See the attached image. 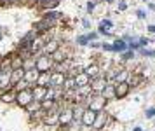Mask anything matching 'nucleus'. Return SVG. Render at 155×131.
<instances>
[{
	"mask_svg": "<svg viewBox=\"0 0 155 131\" xmlns=\"http://www.w3.org/2000/svg\"><path fill=\"white\" fill-rule=\"evenodd\" d=\"M37 84H38V86H44V88H49V86H51V72L40 74L38 79H37Z\"/></svg>",
	"mask_w": 155,
	"mask_h": 131,
	"instance_id": "obj_25",
	"label": "nucleus"
},
{
	"mask_svg": "<svg viewBox=\"0 0 155 131\" xmlns=\"http://www.w3.org/2000/svg\"><path fill=\"white\" fill-rule=\"evenodd\" d=\"M61 46H59V40L58 39H51V40H47L45 42V46H44V53L45 54H52L56 49H59Z\"/></svg>",
	"mask_w": 155,
	"mask_h": 131,
	"instance_id": "obj_19",
	"label": "nucleus"
},
{
	"mask_svg": "<svg viewBox=\"0 0 155 131\" xmlns=\"http://www.w3.org/2000/svg\"><path fill=\"white\" fill-rule=\"evenodd\" d=\"M96 114H98V112H94L92 109H84V110H82V116H80L82 124L87 126V128H92V123H94V119H96Z\"/></svg>",
	"mask_w": 155,
	"mask_h": 131,
	"instance_id": "obj_9",
	"label": "nucleus"
},
{
	"mask_svg": "<svg viewBox=\"0 0 155 131\" xmlns=\"http://www.w3.org/2000/svg\"><path fill=\"white\" fill-rule=\"evenodd\" d=\"M75 117V109L73 107H63V102H59V130H65L70 123H72V119Z\"/></svg>",
	"mask_w": 155,
	"mask_h": 131,
	"instance_id": "obj_2",
	"label": "nucleus"
},
{
	"mask_svg": "<svg viewBox=\"0 0 155 131\" xmlns=\"http://www.w3.org/2000/svg\"><path fill=\"white\" fill-rule=\"evenodd\" d=\"M56 23L58 21H51V19H40V21H37L35 25H33V30L40 35V33H45V32H49V30H52L54 26H56Z\"/></svg>",
	"mask_w": 155,
	"mask_h": 131,
	"instance_id": "obj_6",
	"label": "nucleus"
},
{
	"mask_svg": "<svg viewBox=\"0 0 155 131\" xmlns=\"http://www.w3.org/2000/svg\"><path fill=\"white\" fill-rule=\"evenodd\" d=\"M65 79H66V74H63V72H56V70L51 72V86H54V88H63Z\"/></svg>",
	"mask_w": 155,
	"mask_h": 131,
	"instance_id": "obj_11",
	"label": "nucleus"
},
{
	"mask_svg": "<svg viewBox=\"0 0 155 131\" xmlns=\"http://www.w3.org/2000/svg\"><path fill=\"white\" fill-rule=\"evenodd\" d=\"M112 46H113V53H120V54L129 49V46H127V42H126L124 39H117Z\"/></svg>",
	"mask_w": 155,
	"mask_h": 131,
	"instance_id": "obj_23",
	"label": "nucleus"
},
{
	"mask_svg": "<svg viewBox=\"0 0 155 131\" xmlns=\"http://www.w3.org/2000/svg\"><path fill=\"white\" fill-rule=\"evenodd\" d=\"M106 2H113V0H106Z\"/></svg>",
	"mask_w": 155,
	"mask_h": 131,
	"instance_id": "obj_55",
	"label": "nucleus"
},
{
	"mask_svg": "<svg viewBox=\"0 0 155 131\" xmlns=\"http://www.w3.org/2000/svg\"><path fill=\"white\" fill-rule=\"evenodd\" d=\"M101 25H103V26H105V28H108V30H110V28H112V26H113V23H112V21H110V19H103V21H101Z\"/></svg>",
	"mask_w": 155,
	"mask_h": 131,
	"instance_id": "obj_41",
	"label": "nucleus"
},
{
	"mask_svg": "<svg viewBox=\"0 0 155 131\" xmlns=\"http://www.w3.org/2000/svg\"><path fill=\"white\" fill-rule=\"evenodd\" d=\"M101 49H103V51H112V53H113V46H112V44H106V42L101 44Z\"/></svg>",
	"mask_w": 155,
	"mask_h": 131,
	"instance_id": "obj_42",
	"label": "nucleus"
},
{
	"mask_svg": "<svg viewBox=\"0 0 155 131\" xmlns=\"http://www.w3.org/2000/svg\"><path fill=\"white\" fill-rule=\"evenodd\" d=\"M42 18L44 19H51V21H59V19H63L65 16H63V12H59V11H44V14H42Z\"/></svg>",
	"mask_w": 155,
	"mask_h": 131,
	"instance_id": "obj_22",
	"label": "nucleus"
},
{
	"mask_svg": "<svg viewBox=\"0 0 155 131\" xmlns=\"http://www.w3.org/2000/svg\"><path fill=\"white\" fill-rule=\"evenodd\" d=\"M75 88H77L75 79H73V77H70V75H66L65 84H63V91H72V89H75Z\"/></svg>",
	"mask_w": 155,
	"mask_h": 131,
	"instance_id": "obj_31",
	"label": "nucleus"
},
{
	"mask_svg": "<svg viewBox=\"0 0 155 131\" xmlns=\"http://www.w3.org/2000/svg\"><path fill=\"white\" fill-rule=\"evenodd\" d=\"M89 47H91V49H99V47H101V44H99V42H96V40H92V42H89Z\"/></svg>",
	"mask_w": 155,
	"mask_h": 131,
	"instance_id": "obj_43",
	"label": "nucleus"
},
{
	"mask_svg": "<svg viewBox=\"0 0 155 131\" xmlns=\"http://www.w3.org/2000/svg\"><path fill=\"white\" fill-rule=\"evenodd\" d=\"M117 72H119V68H110L108 72H106V81H113L115 79V75H117Z\"/></svg>",
	"mask_w": 155,
	"mask_h": 131,
	"instance_id": "obj_35",
	"label": "nucleus"
},
{
	"mask_svg": "<svg viewBox=\"0 0 155 131\" xmlns=\"http://www.w3.org/2000/svg\"><path fill=\"white\" fill-rule=\"evenodd\" d=\"M101 95H103L106 100H112V98H115V86H113V84H106V88L101 91Z\"/></svg>",
	"mask_w": 155,
	"mask_h": 131,
	"instance_id": "obj_28",
	"label": "nucleus"
},
{
	"mask_svg": "<svg viewBox=\"0 0 155 131\" xmlns=\"http://www.w3.org/2000/svg\"><path fill=\"white\" fill-rule=\"evenodd\" d=\"M87 35V39H89V42H92V40H96L99 35H98V32H91V33H85Z\"/></svg>",
	"mask_w": 155,
	"mask_h": 131,
	"instance_id": "obj_39",
	"label": "nucleus"
},
{
	"mask_svg": "<svg viewBox=\"0 0 155 131\" xmlns=\"http://www.w3.org/2000/svg\"><path fill=\"white\" fill-rule=\"evenodd\" d=\"M152 56H155V51H152Z\"/></svg>",
	"mask_w": 155,
	"mask_h": 131,
	"instance_id": "obj_53",
	"label": "nucleus"
},
{
	"mask_svg": "<svg viewBox=\"0 0 155 131\" xmlns=\"http://www.w3.org/2000/svg\"><path fill=\"white\" fill-rule=\"evenodd\" d=\"M35 68H37L40 74H45V72H52V68H54V61H52L51 54L40 53V54L37 56V61H35Z\"/></svg>",
	"mask_w": 155,
	"mask_h": 131,
	"instance_id": "obj_3",
	"label": "nucleus"
},
{
	"mask_svg": "<svg viewBox=\"0 0 155 131\" xmlns=\"http://www.w3.org/2000/svg\"><path fill=\"white\" fill-rule=\"evenodd\" d=\"M108 103V100L101 95V93H91L89 96H85V105L87 109H92L94 112L103 110V107Z\"/></svg>",
	"mask_w": 155,
	"mask_h": 131,
	"instance_id": "obj_1",
	"label": "nucleus"
},
{
	"mask_svg": "<svg viewBox=\"0 0 155 131\" xmlns=\"http://www.w3.org/2000/svg\"><path fill=\"white\" fill-rule=\"evenodd\" d=\"M129 89H131V86L127 84V81L115 84V98H126L129 95Z\"/></svg>",
	"mask_w": 155,
	"mask_h": 131,
	"instance_id": "obj_13",
	"label": "nucleus"
},
{
	"mask_svg": "<svg viewBox=\"0 0 155 131\" xmlns=\"http://www.w3.org/2000/svg\"><path fill=\"white\" fill-rule=\"evenodd\" d=\"M5 2H7V0H5Z\"/></svg>",
	"mask_w": 155,
	"mask_h": 131,
	"instance_id": "obj_56",
	"label": "nucleus"
},
{
	"mask_svg": "<svg viewBox=\"0 0 155 131\" xmlns=\"http://www.w3.org/2000/svg\"><path fill=\"white\" fill-rule=\"evenodd\" d=\"M147 44H148V39H145V37H143V39H140V46H141V47H145Z\"/></svg>",
	"mask_w": 155,
	"mask_h": 131,
	"instance_id": "obj_46",
	"label": "nucleus"
},
{
	"mask_svg": "<svg viewBox=\"0 0 155 131\" xmlns=\"http://www.w3.org/2000/svg\"><path fill=\"white\" fill-rule=\"evenodd\" d=\"M148 32H152V33H155V25H148Z\"/></svg>",
	"mask_w": 155,
	"mask_h": 131,
	"instance_id": "obj_50",
	"label": "nucleus"
},
{
	"mask_svg": "<svg viewBox=\"0 0 155 131\" xmlns=\"http://www.w3.org/2000/svg\"><path fill=\"white\" fill-rule=\"evenodd\" d=\"M138 18H140V19H145V18H147L145 11H138Z\"/></svg>",
	"mask_w": 155,
	"mask_h": 131,
	"instance_id": "obj_48",
	"label": "nucleus"
},
{
	"mask_svg": "<svg viewBox=\"0 0 155 131\" xmlns=\"http://www.w3.org/2000/svg\"><path fill=\"white\" fill-rule=\"evenodd\" d=\"M51 58H52V61H54V63H61V61H65V60L68 58V54H66V49H65V47H59V49H56V51L51 54Z\"/></svg>",
	"mask_w": 155,
	"mask_h": 131,
	"instance_id": "obj_20",
	"label": "nucleus"
},
{
	"mask_svg": "<svg viewBox=\"0 0 155 131\" xmlns=\"http://www.w3.org/2000/svg\"><path fill=\"white\" fill-rule=\"evenodd\" d=\"M45 91H47V88H44V86H38V84H33V88H31L33 100H38V102H42V100L45 98Z\"/></svg>",
	"mask_w": 155,
	"mask_h": 131,
	"instance_id": "obj_18",
	"label": "nucleus"
},
{
	"mask_svg": "<svg viewBox=\"0 0 155 131\" xmlns=\"http://www.w3.org/2000/svg\"><path fill=\"white\" fill-rule=\"evenodd\" d=\"M133 131H143V130H141L140 126H136V128H134V130H133Z\"/></svg>",
	"mask_w": 155,
	"mask_h": 131,
	"instance_id": "obj_51",
	"label": "nucleus"
},
{
	"mask_svg": "<svg viewBox=\"0 0 155 131\" xmlns=\"http://www.w3.org/2000/svg\"><path fill=\"white\" fill-rule=\"evenodd\" d=\"M44 46H45V39L42 35H37L35 40L31 42V47H30V54L33 56H38L40 53H44Z\"/></svg>",
	"mask_w": 155,
	"mask_h": 131,
	"instance_id": "obj_8",
	"label": "nucleus"
},
{
	"mask_svg": "<svg viewBox=\"0 0 155 131\" xmlns=\"http://www.w3.org/2000/svg\"><path fill=\"white\" fill-rule=\"evenodd\" d=\"M131 58H134V51H126V53H122V61H127V60H131Z\"/></svg>",
	"mask_w": 155,
	"mask_h": 131,
	"instance_id": "obj_36",
	"label": "nucleus"
},
{
	"mask_svg": "<svg viewBox=\"0 0 155 131\" xmlns=\"http://www.w3.org/2000/svg\"><path fill=\"white\" fill-rule=\"evenodd\" d=\"M28 88H33V84H30V82H28V81H24V79H23V81H19V82L14 86V89H16V91H19V89H28Z\"/></svg>",
	"mask_w": 155,
	"mask_h": 131,
	"instance_id": "obj_32",
	"label": "nucleus"
},
{
	"mask_svg": "<svg viewBox=\"0 0 155 131\" xmlns=\"http://www.w3.org/2000/svg\"><path fill=\"white\" fill-rule=\"evenodd\" d=\"M38 75H40V72L33 67V68H28V70H24V81H28L30 84H37V79H38Z\"/></svg>",
	"mask_w": 155,
	"mask_h": 131,
	"instance_id": "obj_17",
	"label": "nucleus"
},
{
	"mask_svg": "<svg viewBox=\"0 0 155 131\" xmlns=\"http://www.w3.org/2000/svg\"><path fill=\"white\" fill-rule=\"evenodd\" d=\"M84 72H85L91 79H94V77L101 75V67H99L98 63H91V65H87V67L84 68Z\"/></svg>",
	"mask_w": 155,
	"mask_h": 131,
	"instance_id": "obj_16",
	"label": "nucleus"
},
{
	"mask_svg": "<svg viewBox=\"0 0 155 131\" xmlns=\"http://www.w3.org/2000/svg\"><path fill=\"white\" fill-rule=\"evenodd\" d=\"M145 116H147L148 119H154V117H155V107H152V109H148V110L145 112Z\"/></svg>",
	"mask_w": 155,
	"mask_h": 131,
	"instance_id": "obj_40",
	"label": "nucleus"
},
{
	"mask_svg": "<svg viewBox=\"0 0 155 131\" xmlns=\"http://www.w3.org/2000/svg\"><path fill=\"white\" fill-rule=\"evenodd\" d=\"M59 2H61V0H51V2H47V4H44V5H40V7H37V9L42 11V12H44V11H54V9L59 5Z\"/></svg>",
	"mask_w": 155,
	"mask_h": 131,
	"instance_id": "obj_30",
	"label": "nucleus"
},
{
	"mask_svg": "<svg viewBox=\"0 0 155 131\" xmlns=\"http://www.w3.org/2000/svg\"><path fill=\"white\" fill-rule=\"evenodd\" d=\"M129 77H131V74H129L126 68H120V70L117 72V75H115V79H113V81H115V84H119V82H126Z\"/></svg>",
	"mask_w": 155,
	"mask_h": 131,
	"instance_id": "obj_26",
	"label": "nucleus"
},
{
	"mask_svg": "<svg viewBox=\"0 0 155 131\" xmlns=\"http://www.w3.org/2000/svg\"><path fill=\"white\" fill-rule=\"evenodd\" d=\"M42 109L45 112H52V110H59V103L56 100H42Z\"/></svg>",
	"mask_w": 155,
	"mask_h": 131,
	"instance_id": "obj_24",
	"label": "nucleus"
},
{
	"mask_svg": "<svg viewBox=\"0 0 155 131\" xmlns=\"http://www.w3.org/2000/svg\"><path fill=\"white\" fill-rule=\"evenodd\" d=\"M47 2H51V0H37V4H35V5H38V7H40V5H44V4H47Z\"/></svg>",
	"mask_w": 155,
	"mask_h": 131,
	"instance_id": "obj_49",
	"label": "nucleus"
},
{
	"mask_svg": "<svg viewBox=\"0 0 155 131\" xmlns=\"http://www.w3.org/2000/svg\"><path fill=\"white\" fill-rule=\"evenodd\" d=\"M82 25H84V28H91V21L89 19H82Z\"/></svg>",
	"mask_w": 155,
	"mask_h": 131,
	"instance_id": "obj_45",
	"label": "nucleus"
},
{
	"mask_svg": "<svg viewBox=\"0 0 155 131\" xmlns=\"http://www.w3.org/2000/svg\"><path fill=\"white\" fill-rule=\"evenodd\" d=\"M28 2H30V4H37V0H28Z\"/></svg>",
	"mask_w": 155,
	"mask_h": 131,
	"instance_id": "obj_52",
	"label": "nucleus"
},
{
	"mask_svg": "<svg viewBox=\"0 0 155 131\" xmlns=\"http://www.w3.org/2000/svg\"><path fill=\"white\" fill-rule=\"evenodd\" d=\"M10 72H0V91H5V89L12 88V84H10Z\"/></svg>",
	"mask_w": 155,
	"mask_h": 131,
	"instance_id": "obj_15",
	"label": "nucleus"
},
{
	"mask_svg": "<svg viewBox=\"0 0 155 131\" xmlns=\"http://www.w3.org/2000/svg\"><path fill=\"white\" fill-rule=\"evenodd\" d=\"M30 102H33V93H31V88H28V89H19V91H16V105L17 107H21V109H24Z\"/></svg>",
	"mask_w": 155,
	"mask_h": 131,
	"instance_id": "obj_4",
	"label": "nucleus"
},
{
	"mask_svg": "<svg viewBox=\"0 0 155 131\" xmlns=\"http://www.w3.org/2000/svg\"><path fill=\"white\" fill-rule=\"evenodd\" d=\"M108 119H110V117H108L105 112H101V110H99V112L96 114V119H94V123H92V130H94V131H101L105 126H106Z\"/></svg>",
	"mask_w": 155,
	"mask_h": 131,
	"instance_id": "obj_10",
	"label": "nucleus"
},
{
	"mask_svg": "<svg viewBox=\"0 0 155 131\" xmlns=\"http://www.w3.org/2000/svg\"><path fill=\"white\" fill-rule=\"evenodd\" d=\"M23 63H24V58H23V54H19V53H16V54L10 58L12 68H19V67H23Z\"/></svg>",
	"mask_w": 155,
	"mask_h": 131,
	"instance_id": "obj_27",
	"label": "nucleus"
},
{
	"mask_svg": "<svg viewBox=\"0 0 155 131\" xmlns=\"http://www.w3.org/2000/svg\"><path fill=\"white\" fill-rule=\"evenodd\" d=\"M0 102H2V103H5V105L14 103V102H16V89H14V88H10V89L2 91V93H0Z\"/></svg>",
	"mask_w": 155,
	"mask_h": 131,
	"instance_id": "obj_12",
	"label": "nucleus"
},
{
	"mask_svg": "<svg viewBox=\"0 0 155 131\" xmlns=\"http://www.w3.org/2000/svg\"><path fill=\"white\" fill-rule=\"evenodd\" d=\"M106 84H108V81H106V77H103V75H98V77L91 79V82H89L92 93H101V91L106 88Z\"/></svg>",
	"mask_w": 155,
	"mask_h": 131,
	"instance_id": "obj_7",
	"label": "nucleus"
},
{
	"mask_svg": "<svg viewBox=\"0 0 155 131\" xmlns=\"http://www.w3.org/2000/svg\"><path fill=\"white\" fill-rule=\"evenodd\" d=\"M98 33H99V35H106V37H108V35H112V33H110V30H108V28H105L103 25H99V28H98Z\"/></svg>",
	"mask_w": 155,
	"mask_h": 131,
	"instance_id": "obj_37",
	"label": "nucleus"
},
{
	"mask_svg": "<svg viewBox=\"0 0 155 131\" xmlns=\"http://www.w3.org/2000/svg\"><path fill=\"white\" fill-rule=\"evenodd\" d=\"M7 4H12V5H16V4H28V0H7Z\"/></svg>",
	"mask_w": 155,
	"mask_h": 131,
	"instance_id": "obj_44",
	"label": "nucleus"
},
{
	"mask_svg": "<svg viewBox=\"0 0 155 131\" xmlns=\"http://www.w3.org/2000/svg\"><path fill=\"white\" fill-rule=\"evenodd\" d=\"M73 79H75V84H77V88H82V86H87V84L91 82V77H89V75H87V74H85L84 70H82L80 74H77V75H75Z\"/></svg>",
	"mask_w": 155,
	"mask_h": 131,
	"instance_id": "obj_21",
	"label": "nucleus"
},
{
	"mask_svg": "<svg viewBox=\"0 0 155 131\" xmlns=\"http://www.w3.org/2000/svg\"><path fill=\"white\" fill-rule=\"evenodd\" d=\"M119 9H120V11H126V9H127V4H126V2H120V4H119Z\"/></svg>",
	"mask_w": 155,
	"mask_h": 131,
	"instance_id": "obj_47",
	"label": "nucleus"
},
{
	"mask_svg": "<svg viewBox=\"0 0 155 131\" xmlns=\"http://www.w3.org/2000/svg\"><path fill=\"white\" fill-rule=\"evenodd\" d=\"M77 44H79V46H89L87 35H79V37H77Z\"/></svg>",
	"mask_w": 155,
	"mask_h": 131,
	"instance_id": "obj_34",
	"label": "nucleus"
},
{
	"mask_svg": "<svg viewBox=\"0 0 155 131\" xmlns=\"http://www.w3.org/2000/svg\"><path fill=\"white\" fill-rule=\"evenodd\" d=\"M23 79H24V68H23V67L12 68V72H10V84H12V88H14L19 81H23Z\"/></svg>",
	"mask_w": 155,
	"mask_h": 131,
	"instance_id": "obj_14",
	"label": "nucleus"
},
{
	"mask_svg": "<svg viewBox=\"0 0 155 131\" xmlns=\"http://www.w3.org/2000/svg\"><path fill=\"white\" fill-rule=\"evenodd\" d=\"M94 9H96V2H87V12H89V14H92V12H94Z\"/></svg>",
	"mask_w": 155,
	"mask_h": 131,
	"instance_id": "obj_38",
	"label": "nucleus"
},
{
	"mask_svg": "<svg viewBox=\"0 0 155 131\" xmlns=\"http://www.w3.org/2000/svg\"><path fill=\"white\" fill-rule=\"evenodd\" d=\"M141 79H143L141 75H131V79H127V84H129L131 88H133V86H138V84L141 82Z\"/></svg>",
	"mask_w": 155,
	"mask_h": 131,
	"instance_id": "obj_33",
	"label": "nucleus"
},
{
	"mask_svg": "<svg viewBox=\"0 0 155 131\" xmlns=\"http://www.w3.org/2000/svg\"><path fill=\"white\" fill-rule=\"evenodd\" d=\"M42 109V103L38 102V100H33V102H30L26 107H24V110H26V114H31V112H37V110H40Z\"/></svg>",
	"mask_w": 155,
	"mask_h": 131,
	"instance_id": "obj_29",
	"label": "nucleus"
},
{
	"mask_svg": "<svg viewBox=\"0 0 155 131\" xmlns=\"http://www.w3.org/2000/svg\"><path fill=\"white\" fill-rule=\"evenodd\" d=\"M42 124L47 128H56L59 124V110H52V112H45L42 117Z\"/></svg>",
	"mask_w": 155,
	"mask_h": 131,
	"instance_id": "obj_5",
	"label": "nucleus"
},
{
	"mask_svg": "<svg viewBox=\"0 0 155 131\" xmlns=\"http://www.w3.org/2000/svg\"><path fill=\"white\" fill-rule=\"evenodd\" d=\"M0 40H2V33H0Z\"/></svg>",
	"mask_w": 155,
	"mask_h": 131,
	"instance_id": "obj_54",
	"label": "nucleus"
}]
</instances>
